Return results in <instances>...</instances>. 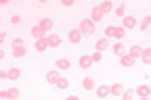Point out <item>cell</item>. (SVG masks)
Listing matches in <instances>:
<instances>
[{
  "mask_svg": "<svg viewBox=\"0 0 151 100\" xmlns=\"http://www.w3.org/2000/svg\"><path fill=\"white\" fill-rule=\"evenodd\" d=\"M109 90H111L113 96H122V94H124V86H122V84H113Z\"/></svg>",
  "mask_w": 151,
  "mask_h": 100,
  "instance_id": "obj_19",
  "label": "cell"
},
{
  "mask_svg": "<svg viewBox=\"0 0 151 100\" xmlns=\"http://www.w3.org/2000/svg\"><path fill=\"white\" fill-rule=\"evenodd\" d=\"M120 63H122V67H132L134 65V58L130 54H124V56H120Z\"/></svg>",
  "mask_w": 151,
  "mask_h": 100,
  "instance_id": "obj_16",
  "label": "cell"
},
{
  "mask_svg": "<svg viewBox=\"0 0 151 100\" xmlns=\"http://www.w3.org/2000/svg\"><path fill=\"white\" fill-rule=\"evenodd\" d=\"M69 67H71L69 58H59V61H57V69H59V71H67Z\"/></svg>",
  "mask_w": 151,
  "mask_h": 100,
  "instance_id": "obj_15",
  "label": "cell"
},
{
  "mask_svg": "<svg viewBox=\"0 0 151 100\" xmlns=\"http://www.w3.org/2000/svg\"><path fill=\"white\" fill-rule=\"evenodd\" d=\"M0 98H9V90H2V92H0Z\"/></svg>",
  "mask_w": 151,
  "mask_h": 100,
  "instance_id": "obj_34",
  "label": "cell"
},
{
  "mask_svg": "<svg viewBox=\"0 0 151 100\" xmlns=\"http://www.w3.org/2000/svg\"><path fill=\"white\" fill-rule=\"evenodd\" d=\"M132 98H134V90H124L122 100H132Z\"/></svg>",
  "mask_w": 151,
  "mask_h": 100,
  "instance_id": "obj_25",
  "label": "cell"
},
{
  "mask_svg": "<svg viewBox=\"0 0 151 100\" xmlns=\"http://www.w3.org/2000/svg\"><path fill=\"white\" fill-rule=\"evenodd\" d=\"M78 29L82 31V35H84V38H90V35L94 33V23H92V19L84 17L82 21H80V27H78Z\"/></svg>",
  "mask_w": 151,
  "mask_h": 100,
  "instance_id": "obj_2",
  "label": "cell"
},
{
  "mask_svg": "<svg viewBox=\"0 0 151 100\" xmlns=\"http://www.w3.org/2000/svg\"><path fill=\"white\" fill-rule=\"evenodd\" d=\"M82 88L84 90H94V79L92 77H84L82 79Z\"/></svg>",
  "mask_w": 151,
  "mask_h": 100,
  "instance_id": "obj_18",
  "label": "cell"
},
{
  "mask_svg": "<svg viewBox=\"0 0 151 100\" xmlns=\"http://www.w3.org/2000/svg\"><path fill=\"white\" fill-rule=\"evenodd\" d=\"M9 98H11V100H17V98H19V90H17V88H11V90H9Z\"/></svg>",
  "mask_w": 151,
  "mask_h": 100,
  "instance_id": "obj_30",
  "label": "cell"
},
{
  "mask_svg": "<svg viewBox=\"0 0 151 100\" xmlns=\"http://www.w3.org/2000/svg\"><path fill=\"white\" fill-rule=\"evenodd\" d=\"M111 9H113V6H111V2H103V4H101V11H103V13H109Z\"/></svg>",
  "mask_w": 151,
  "mask_h": 100,
  "instance_id": "obj_32",
  "label": "cell"
},
{
  "mask_svg": "<svg viewBox=\"0 0 151 100\" xmlns=\"http://www.w3.org/2000/svg\"><path fill=\"white\" fill-rule=\"evenodd\" d=\"M32 35H34L36 40H44V38H46V31H44L40 25H32Z\"/></svg>",
  "mask_w": 151,
  "mask_h": 100,
  "instance_id": "obj_8",
  "label": "cell"
},
{
  "mask_svg": "<svg viewBox=\"0 0 151 100\" xmlns=\"http://www.w3.org/2000/svg\"><path fill=\"white\" fill-rule=\"evenodd\" d=\"M46 42H48V48H57V46L61 44V38L57 35V33H48L46 35Z\"/></svg>",
  "mask_w": 151,
  "mask_h": 100,
  "instance_id": "obj_6",
  "label": "cell"
},
{
  "mask_svg": "<svg viewBox=\"0 0 151 100\" xmlns=\"http://www.w3.org/2000/svg\"><path fill=\"white\" fill-rule=\"evenodd\" d=\"M9 77L11 79H19V77H21V69H19V67H11L9 69Z\"/></svg>",
  "mask_w": 151,
  "mask_h": 100,
  "instance_id": "obj_21",
  "label": "cell"
},
{
  "mask_svg": "<svg viewBox=\"0 0 151 100\" xmlns=\"http://www.w3.org/2000/svg\"><path fill=\"white\" fill-rule=\"evenodd\" d=\"M59 79H61L59 71H48V73H46V82H48L50 86H57V84H59Z\"/></svg>",
  "mask_w": 151,
  "mask_h": 100,
  "instance_id": "obj_7",
  "label": "cell"
},
{
  "mask_svg": "<svg viewBox=\"0 0 151 100\" xmlns=\"http://www.w3.org/2000/svg\"><path fill=\"white\" fill-rule=\"evenodd\" d=\"M149 25H151V15H147V17H145V19H143V23H141V29H143V31H145V29H147V27H149Z\"/></svg>",
  "mask_w": 151,
  "mask_h": 100,
  "instance_id": "obj_28",
  "label": "cell"
},
{
  "mask_svg": "<svg viewBox=\"0 0 151 100\" xmlns=\"http://www.w3.org/2000/svg\"><path fill=\"white\" fill-rule=\"evenodd\" d=\"M111 94V90H109V86H105V84H101L99 88H97V96L99 98H107Z\"/></svg>",
  "mask_w": 151,
  "mask_h": 100,
  "instance_id": "obj_11",
  "label": "cell"
},
{
  "mask_svg": "<svg viewBox=\"0 0 151 100\" xmlns=\"http://www.w3.org/2000/svg\"><path fill=\"white\" fill-rule=\"evenodd\" d=\"M57 88H59V90H67V88H69V82H67L65 77H61V79H59V84H57Z\"/></svg>",
  "mask_w": 151,
  "mask_h": 100,
  "instance_id": "obj_24",
  "label": "cell"
},
{
  "mask_svg": "<svg viewBox=\"0 0 151 100\" xmlns=\"http://www.w3.org/2000/svg\"><path fill=\"white\" fill-rule=\"evenodd\" d=\"M82 40V31L80 29H69V42L71 44H80Z\"/></svg>",
  "mask_w": 151,
  "mask_h": 100,
  "instance_id": "obj_9",
  "label": "cell"
},
{
  "mask_svg": "<svg viewBox=\"0 0 151 100\" xmlns=\"http://www.w3.org/2000/svg\"><path fill=\"white\" fill-rule=\"evenodd\" d=\"M116 17H122V19L126 17V6H124V4H120V6L116 9Z\"/></svg>",
  "mask_w": 151,
  "mask_h": 100,
  "instance_id": "obj_27",
  "label": "cell"
},
{
  "mask_svg": "<svg viewBox=\"0 0 151 100\" xmlns=\"http://www.w3.org/2000/svg\"><path fill=\"white\" fill-rule=\"evenodd\" d=\"M99 61H103V52H99V50H97V52L92 54V63H99Z\"/></svg>",
  "mask_w": 151,
  "mask_h": 100,
  "instance_id": "obj_31",
  "label": "cell"
},
{
  "mask_svg": "<svg viewBox=\"0 0 151 100\" xmlns=\"http://www.w3.org/2000/svg\"><path fill=\"white\" fill-rule=\"evenodd\" d=\"M63 100H80L78 96H67V98H63Z\"/></svg>",
  "mask_w": 151,
  "mask_h": 100,
  "instance_id": "obj_35",
  "label": "cell"
},
{
  "mask_svg": "<svg viewBox=\"0 0 151 100\" xmlns=\"http://www.w3.org/2000/svg\"><path fill=\"white\" fill-rule=\"evenodd\" d=\"M11 46H13V48H23L25 44H23V40H21V38H15L13 42H11Z\"/></svg>",
  "mask_w": 151,
  "mask_h": 100,
  "instance_id": "obj_26",
  "label": "cell"
},
{
  "mask_svg": "<svg viewBox=\"0 0 151 100\" xmlns=\"http://www.w3.org/2000/svg\"><path fill=\"white\" fill-rule=\"evenodd\" d=\"M11 23L19 27V25H21V23H23V19H21V17H19V15H13V17H11Z\"/></svg>",
  "mask_w": 151,
  "mask_h": 100,
  "instance_id": "obj_29",
  "label": "cell"
},
{
  "mask_svg": "<svg viewBox=\"0 0 151 100\" xmlns=\"http://www.w3.org/2000/svg\"><path fill=\"white\" fill-rule=\"evenodd\" d=\"M61 4L67 9V6H73V0H61Z\"/></svg>",
  "mask_w": 151,
  "mask_h": 100,
  "instance_id": "obj_33",
  "label": "cell"
},
{
  "mask_svg": "<svg viewBox=\"0 0 151 100\" xmlns=\"http://www.w3.org/2000/svg\"><path fill=\"white\" fill-rule=\"evenodd\" d=\"M38 25H40V27H42V29H44L46 33H50V29H52V19H48V17H44V19H42V21H40V23H38Z\"/></svg>",
  "mask_w": 151,
  "mask_h": 100,
  "instance_id": "obj_12",
  "label": "cell"
},
{
  "mask_svg": "<svg viewBox=\"0 0 151 100\" xmlns=\"http://www.w3.org/2000/svg\"><path fill=\"white\" fill-rule=\"evenodd\" d=\"M141 61L145 65H151V48H143V56H141Z\"/></svg>",
  "mask_w": 151,
  "mask_h": 100,
  "instance_id": "obj_20",
  "label": "cell"
},
{
  "mask_svg": "<svg viewBox=\"0 0 151 100\" xmlns=\"http://www.w3.org/2000/svg\"><path fill=\"white\" fill-rule=\"evenodd\" d=\"M113 54H116V56H124L126 54V46L122 42H116V44H113Z\"/></svg>",
  "mask_w": 151,
  "mask_h": 100,
  "instance_id": "obj_13",
  "label": "cell"
},
{
  "mask_svg": "<svg viewBox=\"0 0 151 100\" xmlns=\"http://www.w3.org/2000/svg\"><path fill=\"white\" fill-rule=\"evenodd\" d=\"M137 94H139L141 98H149V96H151V88H149L147 84H143V86H137Z\"/></svg>",
  "mask_w": 151,
  "mask_h": 100,
  "instance_id": "obj_10",
  "label": "cell"
},
{
  "mask_svg": "<svg viewBox=\"0 0 151 100\" xmlns=\"http://www.w3.org/2000/svg\"><path fill=\"white\" fill-rule=\"evenodd\" d=\"M105 35H107V38H116L118 42H122V40L126 38V29L120 27V25H118V27H116V25H107V27H105Z\"/></svg>",
  "mask_w": 151,
  "mask_h": 100,
  "instance_id": "obj_1",
  "label": "cell"
},
{
  "mask_svg": "<svg viewBox=\"0 0 151 100\" xmlns=\"http://www.w3.org/2000/svg\"><path fill=\"white\" fill-rule=\"evenodd\" d=\"M137 25H139V23H137V17H130V15L124 17V25H122V27H124L126 31H128V29H134Z\"/></svg>",
  "mask_w": 151,
  "mask_h": 100,
  "instance_id": "obj_5",
  "label": "cell"
},
{
  "mask_svg": "<svg viewBox=\"0 0 151 100\" xmlns=\"http://www.w3.org/2000/svg\"><path fill=\"white\" fill-rule=\"evenodd\" d=\"M103 17H105V13L101 11V6H94V9L90 11V19H92V23H99Z\"/></svg>",
  "mask_w": 151,
  "mask_h": 100,
  "instance_id": "obj_4",
  "label": "cell"
},
{
  "mask_svg": "<svg viewBox=\"0 0 151 100\" xmlns=\"http://www.w3.org/2000/svg\"><path fill=\"white\" fill-rule=\"evenodd\" d=\"M128 54H130V56L137 61V58H141V56H143V46H139V44H132V46L128 48Z\"/></svg>",
  "mask_w": 151,
  "mask_h": 100,
  "instance_id": "obj_3",
  "label": "cell"
},
{
  "mask_svg": "<svg viewBox=\"0 0 151 100\" xmlns=\"http://www.w3.org/2000/svg\"><path fill=\"white\" fill-rule=\"evenodd\" d=\"M25 54H27L25 46H23V48H13V56H15V58H23Z\"/></svg>",
  "mask_w": 151,
  "mask_h": 100,
  "instance_id": "obj_23",
  "label": "cell"
},
{
  "mask_svg": "<svg viewBox=\"0 0 151 100\" xmlns=\"http://www.w3.org/2000/svg\"><path fill=\"white\" fill-rule=\"evenodd\" d=\"M107 46H109V40H107V38H101L99 42H97V50H99V52H103Z\"/></svg>",
  "mask_w": 151,
  "mask_h": 100,
  "instance_id": "obj_22",
  "label": "cell"
},
{
  "mask_svg": "<svg viewBox=\"0 0 151 100\" xmlns=\"http://www.w3.org/2000/svg\"><path fill=\"white\" fill-rule=\"evenodd\" d=\"M90 65H92V56H88V54L80 56V67H82V69H88Z\"/></svg>",
  "mask_w": 151,
  "mask_h": 100,
  "instance_id": "obj_17",
  "label": "cell"
},
{
  "mask_svg": "<svg viewBox=\"0 0 151 100\" xmlns=\"http://www.w3.org/2000/svg\"><path fill=\"white\" fill-rule=\"evenodd\" d=\"M46 48H48V42H46V38L44 40H36V52H46Z\"/></svg>",
  "mask_w": 151,
  "mask_h": 100,
  "instance_id": "obj_14",
  "label": "cell"
}]
</instances>
